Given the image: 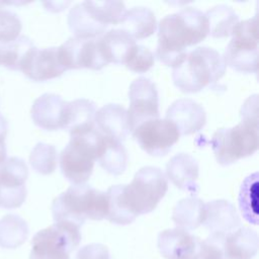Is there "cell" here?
Segmentation results:
<instances>
[{
	"mask_svg": "<svg viewBox=\"0 0 259 259\" xmlns=\"http://www.w3.org/2000/svg\"><path fill=\"white\" fill-rule=\"evenodd\" d=\"M207 34L205 14L193 7H186L161 19L156 56L165 65L175 68L184 61L187 54L185 49L202 41Z\"/></svg>",
	"mask_w": 259,
	"mask_h": 259,
	"instance_id": "cell-1",
	"label": "cell"
},
{
	"mask_svg": "<svg viewBox=\"0 0 259 259\" xmlns=\"http://www.w3.org/2000/svg\"><path fill=\"white\" fill-rule=\"evenodd\" d=\"M52 212L55 223L71 224L80 228L87 219H106V194L86 184L72 185L54 199Z\"/></svg>",
	"mask_w": 259,
	"mask_h": 259,
	"instance_id": "cell-2",
	"label": "cell"
},
{
	"mask_svg": "<svg viewBox=\"0 0 259 259\" xmlns=\"http://www.w3.org/2000/svg\"><path fill=\"white\" fill-rule=\"evenodd\" d=\"M223 57L213 49L199 47L186 54L184 61L173 68L175 86L185 93L199 92L213 86L226 72Z\"/></svg>",
	"mask_w": 259,
	"mask_h": 259,
	"instance_id": "cell-3",
	"label": "cell"
},
{
	"mask_svg": "<svg viewBox=\"0 0 259 259\" xmlns=\"http://www.w3.org/2000/svg\"><path fill=\"white\" fill-rule=\"evenodd\" d=\"M104 145V136L96 128L71 136L69 144L60 155L63 175L74 185L84 184L93 172Z\"/></svg>",
	"mask_w": 259,
	"mask_h": 259,
	"instance_id": "cell-4",
	"label": "cell"
},
{
	"mask_svg": "<svg viewBox=\"0 0 259 259\" xmlns=\"http://www.w3.org/2000/svg\"><path fill=\"white\" fill-rule=\"evenodd\" d=\"M168 190L164 172L153 166L141 168L127 185H121V199L128 211L136 218L151 212Z\"/></svg>",
	"mask_w": 259,
	"mask_h": 259,
	"instance_id": "cell-5",
	"label": "cell"
},
{
	"mask_svg": "<svg viewBox=\"0 0 259 259\" xmlns=\"http://www.w3.org/2000/svg\"><path fill=\"white\" fill-rule=\"evenodd\" d=\"M210 145L219 164L231 165L254 154L258 147V124L242 120L233 127L218 130Z\"/></svg>",
	"mask_w": 259,
	"mask_h": 259,
	"instance_id": "cell-6",
	"label": "cell"
},
{
	"mask_svg": "<svg viewBox=\"0 0 259 259\" xmlns=\"http://www.w3.org/2000/svg\"><path fill=\"white\" fill-rule=\"evenodd\" d=\"M80 228L55 223L37 232L31 241L29 259H70V253L81 241Z\"/></svg>",
	"mask_w": 259,
	"mask_h": 259,
	"instance_id": "cell-7",
	"label": "cell"
},
{
	"mask_svg": "<svg viewBox=\"0 0 259 259\" xmlns=\"http://www.w3.org/2000/svg\"><path fill=\"white\" fill-rule=\"evenodd\" d=\"M224 53L226 66L244 73H256L258 65L257 16L238 22Z\"/></svg>",
	"mask_w": 259,
	"mask_h": 259,
	"instance_id": "cell-8",
	"label": "cell"
},
{
	"mask_svg": "<svg viewBox=\"0 0 259 259\" xmlns=\"http://www.w3.org/2000/svg\"><path fill=\"white\" fill-rule=\"evenodd\" d=\"M133 135L140 147L155 157L168 154L180 138L175 124L166 118L147 120L138 125Z\"/></svg>",
	"mask_w": 259,
	"mask_h": 259,
	"instance_id": "cell-9",
	"label": "cell"
},
{
	"mask_svg": "<svg viewBox=\"0 0 259 259\" xmlns=\"http://www.w3.org/2000/svg\"><path fill=\"white\" fill-rule=\"evenodd\" d=\"M128 99L126 112L131 132L147 120L159 118L158 91L150 79L140 77L134 80L130 85Z\"/></svg>",
	"mask_w": 259,
	"mask_h": 259,
	"instance_id": "cell-10",
	"label": "cell"
},
{
	"mask_svg": "<svg viewBox=\"0 0 259 259\" xmlns=\"http://www.w3.org/2000/svg\"><path fill=\"white\" fill-rule=\"evenodd\" d=\"M27 177L28 169L22 159L12 157L0 164V207L15 208L24 202Z\"/></svg>",
	"mask_w": 259,
	"mask_h": 259,
	"instance_id": "cell-11",
	"label": "cell"
},
{
	"mask_svg": "<svg viewBox=\"0 0 259 259\" xmlns=\"http://www.w3.org/2000/svg\"><path fill=\"white\" fill-rule=\"evenodd\" d=\"M57 50L60 62L66 71L81 68L100 70L107 65L95 39L70 37Z\"/></svg>",
	"mask_w": 259,
	"mask_h": 259,
	"instance_id": "cell-12",
	"label": "cell"
},
{
	"mask_svg": "<svg viewBox=\"0 0 259 259\" xmlns=\"http://www.w3.org/2000/svg\"><path fill=\"white\" fill-rule=\"evenodd\" d=\"M201 247L198 237L178 228L165 230L158 236V248L165 259H197Z\"/></svg>",
	"mask_w": 259,
	"mask_h": 259,
	"instance_id": "cell-13",
	"label": "cell"
},
{
	"mask_svg": "<svg viewBox=\"0 0 259 259\" xmlns=\"http://www.w3.org/2000/svg\"><path fill=\"white\" fill-rule=\"evenodd\" d=\"M67 112L68 102L52 93H46L36 98L30 111L33 122L47 131L65 128Z\"/></svg>",
	"mask_w": 259,
	"mask_h": 259,
	"instance_id": "cell-14",
	"label": "cell"
},
{
	"mask_svg": "<svg viewBox=\"0 0 259 259\" xmlns=\"http://www.w3.org/2000/svg\"><path fill=\"white\" fill-rule=\"evenodd\" d=\"M166 119L175 124L180 135H191L200 131L206 121L203 107L192 99L174 101L166 112Z\"/></svg>",
	"mask_w": 259,
	"mask_h": 259,
	"instance_id": "cell-15",
	"label": "cell"
},
{
	"mask_svg": "<svg viewBox=\"0 0 259 259\" xmlns=\"http://www.w3.org/2000/svg\"><path fill=\"white\" fill-rule=\"evenodd\" d=\"M66 69L60 62L57 48L34 50L29 55L21 72L33 81H46L61 76Z\"/></svg>",
	"mask_w": 259,
	"mask_h": 259,
	"instance_id": "cell-16",
	"label": "cell"
},
{
	"mask_svg": "<svg viewBox=\"0 0 259 259\" xmlns=\"http://www.w3.org/2000/svg\"><path fill=\"white\" fill-rule=\"evenodd\" d=\"M198 174V163L189 154H177L166 165V177L177 188L187 191L192 195L197 193L199 189L197 184Z\"/></svg>",
	"mask_w": 259,
	"mask_h": 259,
	"instance_id": "cell-17",
	"label": "cell"
},
{
	"mask_svg": "<svg viewBox=\"0 0 259 259\" xmlns=\"http://www.w3.org/2000/svg\"><path fill=\"white\" fill-rule=\"evenodd\" d=\"M203 225L210 234L227 235L240 228L241 220L231 202L219 199L205 204Z\"/></svg>",
	"mask_w": 259,
	"mask_h": 259,
	"instance_id": "cell-18",
	"label": "cell"
},
{
	"mask_svg": "<svg viewBox=\"0 0 259 259\" xmlns=\"http://www.w3.org/2000/svg\"><path fill=\"white\" fill-rule=\"evenodd\" d=\"M94 121L100 134L118 142L123 141L131 132L126 109L119 104L109 103L99 108Z\"/></svg>",
	"mask_w": 259,
	"mask_h": 259,
	"instance_id": "cell-19",
	"label": "cell"
},
{
	"mask_svg": "<svg viewBox=\"0 0 259 259\" xmlns=\"http://www.w3.org/2000/svg\"><path fill=\"white\" fill-rule=\"evenodd\" d=\"M258 250L257 233L241 227L224 237L223 252L226 259H251Z\"/></svg>",
	"mask_w": 259,
	"mask_h": 259,
	"instance_id": "cell-20",
	"label": "cell"
},
{
	"mask_svg": "<svg viewBox=\"0 0 259 259\" xmlns=\"http://www.w3.org/2000/svg\"><path fill=\"white\" fill-rule=\"evenodd\" d=\"M101 54L107 64H124L135 47V39L122 29H110L98 40Z\"/></svg>",
	"mask_w": 259,
	"mask_h": 259,
	"instance_id": "cell-21",
	"label": "cell"
},
{
	"mask_svg": "<svg viewBox=\"0 0 259 259\" xmlns=\"http://www.w3.org/2000/svg\"><path fill=\"white\" fill-rule=\"evenodd\" d=\"M95 103L88 99H76L68 102V112L65 130L71 136L95 128Z\"/></svg>",
	"mask_w": 259,
	"mask_h": 259,
	"instance_id": "cell-22",
	"label": "cell"
},
{
	"mask_svg": "<svg viewBox=\"0 0 259 259\" xmlns=\"http://www.w3.org/2000/svg\"><path fill=\"white\" fill-rule=\"evenodd\" d=\"M120 25V29L134 39H142L152 35L157 27L154 12L146 7H134L126 10Z\"/></svg>",
	"mask_w": 259,
	"mask_h": 259,
	"instance_id": "cell-23",
	"label": "cell"
},
{
	"mask_svg": "<svg viewBox=\"0 0 259 259\" xmlns=\"http://www.w3.org/2000/svg\"><path fill=\"white\" fill-rule=\"evenodd\" d=\"M205 203L194 196L186 197L177 202L172 219L178 229L191 231L203 224Z\"/></svg>",
	"mask_w": 259,
	"mask_h": 259,
	"instance_id": "cell-24",
	"label": "cell"
},
{
	"mask_svg": "<svg viewBox=\"0 0 259 259\" xmlns=\"http://www.w3.org/2000/svg\"><path fill=\"white\" fill-rule=\"evenodd\" d=\"M68 24L74 37L83 39H92L102 34L106 25L98 22L85 8L83 3L76 4L71 8L68 15Z\"/></svg>",
	"mask_w": 259,
	"mask_h": 259,
	"instance_id": "cell-25",
	"label": "cell"
},
{
	"mask_svg": "<svg viewBox=\"0 0 259 259\" xmlns=\"http://www.w3.org/2000/svg\"><path fill=\"white\" fill-rule=\"evenodd\" d=\"M34 48L32 41L24 35L0 45V65L13 71H21Z\"/></svg>",
	"mask_w": 259,
	"mask_h": 259,
	"instance_id": "cell-26",
	"label": "cell"
},
{
	"mask_svg": "<svg viewBox=\"0 0 259 259\" xmlns=\"http://www.w3.org/2000/svg\"><path fill=\"white\" fill-rule=\"evenodd\" d=\"M97 161L106 172L117 176L126 169L127 153L120 142L104 136V145Z\"/></svg>",
	"mask_w": 259,
	"mask_h": 259,
	"instance_id": "cell-27",
	"label": "cell"
},
{
	"mask_svg": "<svg viewBox=\"0 0 259 259\" xmlns=\"http://www.w3.org/2000/svg\"><path fill=\"white\" fill-rule=\"evenodd\" d=\"M208 23V33L212 37H226L232 34L239 22L237 13L227 5H218L205 13Z\"/></svg>",
	"mask_w": 259,
	"mask_h": 259,
	"instance_id": "cell-28",
	"label": "cell"
},
{
	"mask_svg": "<svg viewBox=\"0 0 259 259\" xmlns=\"http://www.w3.org/2000/svg\"><path fill=\"white\" fill-rule=\"evenodd\" d=\"M27 236V224L20 217L7 214L0 220V247L17 248L25 242Z\"/></svg>",
	"mask_w": 259,
	"mask_h": 259,
	"instance_id": "cell-29",
	"label": "cell"
},
{
	"mask_svg": "<svg viewBox=\"0 0 259 259\" xmlns=\"http://www.w3.org/2000/svg\"><path fill=\"white\" fill-rule=\"evenodd\" d=\"M239 206L244 219L253 225L258 224V173L245 178L239 193Z\"/></svg>",
	"mask_w": 259,
	"mask_h": 259,
	"instance_id": "cell-30",
	"label": "cell"
},
{
	"mask_svg": "<svg viewBox=\"0 0 259 259\" xmlns=\"http://www.w3.org/2000/svg\"><path fill=\"white\" fill-rule=\"evenodd\" d=\"M82 3L98 22L106 26L120 23L126 12L124 3L121 1H84Z\"/></svg>",
	"mask_w": 259,
	"mask_h": 259,
	"instance_id": "cell-31",
	"label": "cell"
},
{
	"mask_svg": "<svg viewBox=\"0 0 259 259\" xmlns=\"http://www.w3.org/2000/svg\"><path fill=\"white\" fill-rule=\"evenodd\" d=\"M121 185H114L105 192L107 198V214L106 219L116 225H128L136 220L128 209L125 207L121 199Z\"/></svg>",
	"mask_w": 259,
	"mask_h": 259,
	"instance_id": "cell-32",
	"label": "cell"
},
{
	"mask_svg": "<svg viewBox=\"0 0 259 259\" xmlns=\"http://www.w3.org/2000/svg\"><path fill=\"white\" fill-rule=\"evenodd\" d=\"M31 167L38 173L48 175L55 171L57 166V151L52 145L38 143L29 156Z\"/></svg>",
	"mask_w": 259,
	"mask_h": 259,
	"instance_id": "cell-33",
	"label": "cell"
},
{
	"mask_svg": "<svg viewBox=\"0 0 259 259\" xmlns=\"http://www.w3.org/2000/svg\"><path fill=\"white\" fill-rule=\"evenodd\" d=\"M155 62L153 53L146 47L135 45L130 52L124 64L127 69L136 73H145L150 70Z\"/></svg>",
	"mask_w": 259,
	"mask_h": 259,
	"instance_id": "cell-34",
	"label": "cell"
},
{
	"mask_svg": "<svg viewBox=\"0 0 259 259\" xmlns=\"http://www.w3.org/2000/svg\"><path fill=\"white\" fill-rule=\"evenodd\" d=\"M21 27V21L14 12L0 8V45L17 38Z\"/></svg>",
	"mask_w": 259,
	"mask_h": 259,
	"instance_id": "cell-35",
	"label": "cell"
},
{
	"mask_svg": "<svg viewBox=\"0 0 259 259\" xmlns=\"http://www.w3.org/2000/svg\"><path fill=\"white\" fill-rule=\"evenodd\" d=\"M224 237L225 235L221 234H210L202 241L201 252L197 259H226L223 252Z\"/></svg>",
	"mask_w": 259,
	"mask_h": 259,
	"instance_id": "cell-36",
	"label": "cell"
},
{
	"mask_svg": "<svg viewBox=\"0 0 259 259\" xmlns=\"http://www.w3.org/2000/svg\"><path fill=\"white\" fill-rule=\"evenodd\" d=\"M76 259H109V252L106 246L93 243L82 247L78 251Z\"/></svg>",
	"mask_w": 259,
	"mask_h": 259,
	"instance_id": "cell-37",
	"label": "cell"
},
{
	"mask_svg": "<svg viewBox=\"0 0 259 259\" xmlns=\"http://www.w3.org/2000/svg\"><path fill=\"white\" fill-rule=\"evenodd\" d=\"M257 104H258L257 95H253L246 100V102L242 106V110H241L242 120L250 122V123L258 124V122H257Z\"/></svg>",
	"mask_w": 259,
	"mask_h": 259,
	"instance_id": "cell-38",
	"label": "cell"
},
{
	"mask_svg": "<svg viewBox=\"0 0 259 259\" xmlns=\"http://www.w3.org/2000/svg\"><path fill=\"white\" fill-rule=\"evenodd\" d=\"M8 123L5 117L0 114V164L6 160V145L5 137L7 134Z\"/></svg>",
	"mask_w": 259,
	"mask_h": 259,
	"instance_id": "cell-39",
	"label": "cell"
}]
</instances>
